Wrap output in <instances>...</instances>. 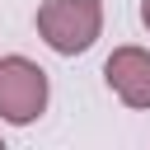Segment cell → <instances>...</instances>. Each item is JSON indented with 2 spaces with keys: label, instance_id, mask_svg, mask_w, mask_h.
<instances>
[{
  "label": "cell",
  "instance_id": "obj_1",
  "mask_svg": "<svg viewBox=\"0 0 150 150\" xmlns=\"http://www.w3.org/2000/svg\"><path fill=\"white\" fill-rule=\"evenodd\" d=\"M38 33L52 52L80 56L103 33V0H42L38 5Z\"/></svg>",
  "mask_w": 150,
  "mask_h": 150
},
{
  "label": "cell",
  "instance_id": "obj_2",
  "mask_svg": "<svg viewBox=\"0 0 150 150\" xmlns=\"http://www.w3.org/2000/svg\"><path fill=\"white\" fill-rule=\"evenodd\" d=\"M47 70L28 56H0V122L28 127L47 108Z\"/></svg>",
  "mask_w": 150,
  "mask_h": 150
},
{
  "label": "cell",
  "instance_id": "obj_3",
  "mask_svg": "<svg viewBox=\"0 0 150 150\" xmlns=\"http://www.w3.org/2000/svg\"><path fill=\"white\" fill-rule=\"evenodd\" d=\"M103 80L127 108H150V52L145 47H117L103 61Z\"/></svg>",
  "mask_w": 150,
  "mask_h": 150
},
{
  "label": "cell",
  "instance_id": "obj_4",
  "mask_svg": "<svg viewBox=\"0 0 150 150\" xmlns=\"http://www.w3.org/2000/svg\"><path fill=\"white\" fill-rule=\"evenodd\" d=\"M141 23L150 28V0H141Z\"/></svg>",
  "mask_w": 150,
  "mask_h": 150
}]
</instances>
